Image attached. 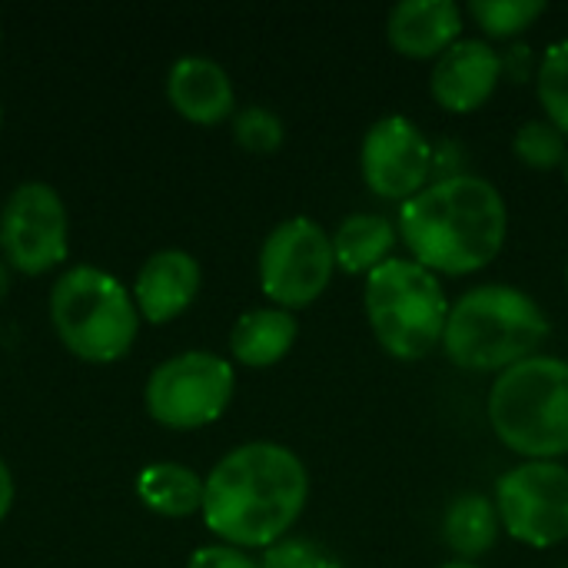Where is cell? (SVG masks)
I'll list each match as a JSON object with an SVG mask.
<instances>
[{
  "instance_id": "obj_1",
  "label": "cell",
  "mask_w": 568,
  "mask_h": 568,
  "mask_svg": "<svg viewBox=\"0 0 568 568\" xmlns=\"http://www.w3.org/2000/svg\"><path fill=\"white\" fill-rule=\"evenodd\" d=\"M310 499L303 459L280 443L230 449L203 479V523L236 549H270L290 536Z\"/></svg>"
},
{
  "instance_id": "obj_2",
  "label": "cell",
  "mask_w": 568,
  "mask_h": 568,
  "mask_svg": "<svg viewBox=\"0 0 568 568\" xmlns=\"http://www.w3.org/2000/svg\"><path fill=\"white\" fill-rule=\"evenodd\" d=\"M399 240L409 260L443 276L486 270L509 233V210L496 183L459 173L433 180L419 196L399 206Z\"/></svg>"
},
{
  "instance_id": "obj_3",
  "label": "cell",
  "mask_w": 568,
  "mask_h": 568,
  "mask_svg": "<svg viewBox=\"0 0 568 568\" xmlns=\"http://www.w3.org/2000/svg\"><path fill=\"white\" fill-rule=\"evenodd\" d=\"M546 336L549 316L526 290L489 283L463 293L449 306L443 353L466 373H506L539 356Z\"/></svg>"
},
{
  "instance_id": "obj_4",
  "label": "cell",
  "mask_w": 568,
  "mask_h": 568,
  "mask_svg": "<svg viewBox=\"0 0 568 568\" xmlns=\"http://www.w3.org/2000/svg\"><path fill=\"white\" fill-rule=\"evenodd\" d=\"M489 426L526 463H559L568 456L566 359L539 353L499 373L489 393Z\"/></svg>"
},
{
  "instance_id": "obj_5",
  "label": "cell",
  "mask_w": 568,
  "mask_h": 568,
  "mask_svg": "<svg viewBox=\"0 0 568 568\" xmlns=\"http://www.w3.org/2000/svg\"><path fill=\"white\" fill-rule=\"evenodd\" d=\"M50 323L77 359L116 363L133 349L140 313L116 276L80 263L57 276L50 290Z\"/></svg>"
},
{
  "instance_id": "obj_6",
  "label": "cell",
  "mask_w": 568,
  "mask_h": 568,
  "mask_svg": "<svg viewBox=\"0 0 568 568\" xmlns=\"http://www.w3.org/2000/svg\"><path fill=\"white\" fill-rule=\"evenodd\" d=\"M449 300L436 273L416 260L389 256L379 270L366 276V320L393 359L416 363L443 346Z\"/></svg>"
},
{
  "instance_id": "obj_7",
  "label": "cell",
  "mask_w": 568,
  "mask_h": 568,
  "mask_svg": "<svg viewBox=\"0 0 568 568\" xmlns=\"http://www.w3.org/2000/svg\"><path fill=\"white\" fill-rule=\"evenodd\" d=\"M236 389L233 366L206 349H190L160 363L143 389L150 419L166 429H203L216 423Z\"/></svg>"
},
{
  "instance_id": "obj_8",
  "label": "cell",
  "mask_w": 568,
  "mask_h": 568,
  "mask_svg": "<svg viewBox=\"0 0 568 568\" xmlns=\"http://www.w3.org/2000/svg\"><path fill=\"white\" fill-rule=\"evenodd\" d=\"M333 273V236L310 216H290L263 240L260 286L286 313L316 303L329 290Z\"/></svg>"
},
{
  "instance_id": "obj_9",
  "label": "cell",
  "mask_w": 568,
  "mask_h": 568,
  "mask_svg": "<svg viewBox=\"0 0 568 568\" xmlns=\"http://www.w3.org/2000/svg\"><path fill=\"white\" fill-rule=\"evenodd\" d=\"M67 206L50 183L27 180L13 186L0 210V260L23 273L43 276L67 260Z\"/></svg>"
},
{
  "instance_id": "obj_10",
  "label": "cell",
  "mask_w": 568,
  "mask_h": 568,
  "mask_svg": "<svg viewBox=\"0 0 568 568\" xmlns=\"http://www.w3.org/2000/svg\"><path fill=\"white\" fill-rule=\"evenodd\" d=\"M503 532L529 549L568 539V469L562 463H519L496 483Z\"/></svg>"
},
{
  "instance_id": "obj_11",
  "label": "cell",
  "mask_w": 568,
  "mask_h": 568,
  "mask_svg": "<svg viewBox=\"0 0 568 568\" xmlns=\"http://www.w3.org/2000/svg\"><path fill=\"white\" fill-rule=\"evenodd\" d=\"M359 170L376 196L409 203L436 176V146L409 116H383L363 136Z\"/></svg>"
},
{
  "instance_id": "obj_12",
  "label": "cell",
  "mask_w": 568,
  "mask_h": 568,
  "mask_svg": "<svg viewBox=\"0 0 568 568\" xmlns=\"http://www.w3.org/2000/svg\"><path fill=\"white\" fill-rule=\"evenodd\" d=\"M503 83V53L489 40L463 37L433 67L429 90L449 113H476Z\"/></svg>"
},
{
  "instance_id": "obj_13",
  "label": "cell",
  "mask_w": 568,
  "mask_h": 568,
  "mask_svg": "<svg viewBox=\"0 0 568 568\" xmlns=\"http://www.w3.org/2000/svg\"><path fill=\"white\" fill-rule=\"evenodd\" d=\"M389 47L409 60H439L463 40V10L453 0H403L386 17Z\"/></svg>"
},
{
  "instance_id": "obj_14",
  "label": "cell",
  "mask_w": 568,
  "mask_h": 568,
  "mask_svg": "<svg viewBox=\"0 0 568 568\" xmlns=\"http://www.w3.org/2000/svg\"><path fill=\"white\" fill-rule=\"evenodd\" d=\"M200 263L183 253V250H160L153 253L133 283V303L136 313L146 323H170L176 320L183 310H190V303L200 293Z\"/></svg>"
},
{
  "instance_id": "obj_15",
  "label": "cell",
  "mask_w": 568,
  "mask_h": 568,
  "mask_svg": "<svg viewBox=\"0 0 568 568\" xmlns=\"http://www.w3.org/2000/svg\"><path fill=\"white\" fill-rule=\"evenodd\" d=\"M170 106L200 126L223 123L236 113V93L230 73L210 57H180L166 73Z\"/></svg>"
},
{
  "instance_id": "obj_16",
  "label": "cell",
  "mask_w": 568,
  "mask_h": 568,
  "mask_svg": "<svg viewBox=\"0 0 568 568\" xmlns=\"http://www.w3.org/2000/svg\"><path fill=\"white\" fill-rule=\"evenodd\" d=\"M296 336H300V323L293 313L280 306L250 310L236 320L230 333V353L243 366L266 369V366H276L296 346Z\"/></svg>"
},
{
  "instance_id": "obj_17",
  "label": "cell",
  "mask_w": 568,
  "mask_h": 568,
  "mask_svg": "<svg viewBox=\"0 0 568 568\" xmlns=\"http://www.w3.org/2000/svg\"><path fill=\"white\" fill-rule=\"evenodd\" d=\"M399 243V230L379 213H353L333 233L336 270L349 276H369L379 270Z\"/></svg>"
},
{
  "instance_id": "obj_18",
  "label": "cell",
  "mask_w": 568,
  "mask_h": 568,
  "mask_svg": "<svg viewBox=\"0 0 568 568\" xmlns=\"http://www.w3.org/2000/svg\"><path fill=\"white\" fill-rule=\"evenodd\" d=\"M140 503L166 519H186L203 509V479L180 463H153L136 476Z\"/></svg>"
},
{
  "instance_id": "obj_19",
  "label": "cell",
  "mask_w": 568,
  "mask_h": 568,
  "mask_svg": "<svg viewBox=\"0 0 568 568\" xmlns=\"http://www.w3.org/2000/svg\"><path fill=\"white\" fill-rule=\"evenodd\" d=\"M499 532H503V523H499L496 503L479 493H466L453 499V506L443 516V539L463 562L486 556L496 546Z\"/></svg>"
},
{
  "instance_id": "obj_20",
  "label": "cell",
  "mask_w": 568,
  "mask_h": 568,
  "mask_svg": "<svg viewBox=\"0 0 568 568\" xmlns=\"http://www.w3.org/2000/svg\"><path fill=\"white\" fill-rule=\"evenodd\" d=\"M466 10L489 40H513L526 33L546 13V3L542 0H473Z\"/></svg>"
},
{
  "instance_id": "obj_21",
  "label": "cell",
  "mask_w": 568,
  "mask_h": 568,
  "mask_svg": "<svg viewBox=\"0 0 568 568\" xmlns=\"http://www.w3.org/2000/svg\"><path fill=\"white\" fill-rule=\"evenodd\" d=\"M513 153L529 170H556V166H566L568 136L549 120H529L516 130Z\"/></svg>"
},
{
  "instance_id": "obj_22",
  "label": "cell",
  "mask_w": 568,
  "mask_h": 568,
  "mask_svg": "<svg viewBox=\"0 0 568 568\" xmlns=\"http://www.w3.org/2000/svg\"><path fill=\"white\" fill-rule=\"evenodd\" d=\"M536 93L546 110V120L568 136V40L552 43L539 60Z\"/></svg>"
},
{
  "instance_id": "obj_23",
  "label": "cell",
  "mask_w": 568,
  "mask_h": 568,
  "mask_svg": "<svg viewBox=\"0 0 568 568\" xmlns=\"http://www.w3.org/2000/svg\"><path fill=\"white\" fill-rule=\"evenodd\" d=\"M233 136L250 153H273L283 146V120L266 106H243L233 113Z\"/></svg>"
},
{
  "instance_id": "obj_24",
  "label": "cell",
  "mask_w": 568,
  "mask_h": 568,
  "mask_svg": "<svg viewBox=\"0 0 568 568\" xmlns=\"http://www.w3.org/2000/svg\"><path fill=\"white\" fill-rule=\"evenodd\" d=\"M260 568H343L339 559L310 539H283L270 546L260 559Z\"/></svg>"
},
{
  "instance_id": "obj_25",
  "label": "cell",
  "mask_w": 568,
  "mask_h": 568,
  "mask_svg": "<svg viewBox=\"0 0 568 568\" xmlns=\"http://www.w3.org/2000/svg\"><path fill=\"white\" fill-rule=\"evenodd\" d=\"M186 568H260V562L246 552V549H236V546H203L190 556Z\"/></svg>"
},
{
  "instance_id": "obj_26",
  "label": "cell",
  "mask_w": 568,
  "mask_h": 568,
  "mask_svg": "<svg viewBox=\"0 0 568 568\" xmlns=\"http://www.w3.org/2000/svg\"><path fill=\"white\" fill-rule=\"evenodd\" d=\"M532 73H539V63H536L532 47L529 43H513L503 53V77H509L513 83H526Z\"/></svg>"
},
{
  "instance_id": "obj_27",
  "label": "cell",
  "mask_w": 568,
  "mask_h": 568,
  "mask_svg": "<svg viewBox=\"0 0 568 568\" xmlns=\"http://www.w3.org/2000/svg\"><path fill=\"white\" fill-rule=\"evenodd\" d=\"M10 506H13V476H10L7 463L0 459V523L10 513Z\"/></svg>"
},
{
  "instance_id": "obj_28",
  "label": "cell",
  "mask_w": 568,
  "mask_h": 568,
  "mask_svg": "<svg viewBox=\"0 0 568 568\" xmlns=\"http://www.w3.org/2000/svg\"><path fill=\"white\" fill-rule=\"evenodd\" d=\"M7 293H10V266L0 260V303L7 300Z\"/></svg>"
},
{
  "instance_id": "obj_29",
  "label": "cell",
  "mask_w": 568,
  "mask_h": 568,
  "mask_svg": "<svg viewBox=\"0 0 568 568\" xmlns=\"http://www.w3.org/2000/svg\"><path fill=\"white\" fill-rule=\"evenodd\" d=\"M439 568H479L476 562H463V559H453V562H446V566Z\"/></svg>"
},
{
  "instance_id": "obj_30",
  "label": "cell",
  "mask_w": 568,
  "mask_h": 568,
  "mask_svg": "<svg viewBox=\"0 0 568 568\" xmlns=\"http://www.w3.org/2000/svg\"><path fill=\"white\" fill-rule=\"evenodd\" d=\"M0 126H3V106H0Z\"/></svg>"
},
{
  "instance_id": "obj_31",
  "label": "cell",
  "mask_w": 568,
  "mask_h": 568,
  "mask_svg": "<svg viewBox=\"0 0 568 568\" xmlns=\"http://www.w3.org/2000/svg\"><path fill=\"white\" fill-rule=\"evenodd\" d=\"M566 183H568V160H566Z\"/></svg>"
},
{
  "instance_id": "obj_32",
  "label": "cell",
  "mask_w": 568,
  "mask_h": 568,
  "mask_svg": "<svg viewBox=\"0 0 568 568\" xmlns=\"http://www.w3.org/2000/svg\"><path fill=\"white\" fill-rule=\"evenodd\" d=\"M566 286H568V263H566Z\"/></svg>"
}]
</instances>
